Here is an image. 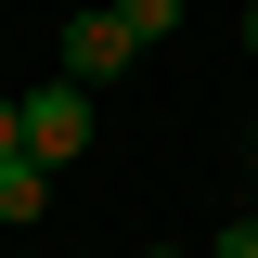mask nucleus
Instances as JSON below:
<instances>
[{
	"label": "nucleus",
	"instance_id": "nucleus-1",
	"mask_svg": "<svg viewBox=\"0 0 258 258\" xmlns=\"http://www.w3.org/2000/svg\"><path fill=\"white\" fill-rule=\"evenodd\" d=\"M78 142H91V91H78V78H39L26 91V155L39 168H78Z\"/></svg>",
	"mask_w": 258,
	"mask_h": 258
},
{
	"label": "nucleus",
	"instance_id": "nucleus-2",
	"mask_svg": "<svg viewBox=\"0 0 258 258\" xmlns=\"http://www.w3.org/2000/svg\"><path fill=\"white\" fill-rule=\"evenodd\" d=\"M129 64H142V39H129V13H116V0L64 26V78H78V91H103V78H129Z\"/></svg>",
	"mask_w": 258,
	"mask_h": 258
},
{
	"label": "nucleus",
	"instance_id": "nucleus-3",
	"mask_svg": "<svg viewBox=\"0 0 258 258\" xmlns=\"http://www.w3.org/2000/svg\"><path fill=\"white\" fill-rule=\"evenodd\" d=\"M39 207H52V168H39V155H0V232L39 220Z\"/></svg>",
	"mask_w": 258,
	"mask_h": 258
},
{
	"label": "nucleus",
	"instance_id": "nucleus-4",
	"mask_svg": "<svg viewBox=\"0 0 258 258\" xmlns=\"http://www.w3.org/2000/svg\"><path fill=\"white\" fill-rule=\"evenodd\" d=\"M116 13H129V39H142V52H155V39L181 26V0H116Z\"/></svg>",
	"mask_w": 258,
	"mask_h": 258
},
{
	"label": "nucleus",
	"instance_id": "nucleus-5",
	"mask_svg": "<svg viewBox=\"0 0 258 258\" xmlns=\"http://www.w3.org/2000/svg\"><path fill=\"white\" fill-rule=\"evenodd\" d=\"M0 155H26V103H13V91H0Z\"/></svg>",
	"mask_w": 258,
	"mask_h": 258
},
{
	"label": "nucleus",
	"instance_id": "nucleus-6",
	"mask_svg": "<svg viewBox=\"0 0 258 258\" xmlns=\"http://www.w3.org/2000/svg\"><path fill=\"white\" fill-rule=\"evenodd\" d=\"M220 258H258V220H232V232H220Z\"/></svg>",
	"mask_w": 258,
	"mask_h": 258
},
{
	"label": "nucleus",
	"instance_id": "nucleus-7",
	"mask_svg": "<svg viewBox=\"0 0 258 258\" xmlns=\"http://www.w3.org/2000/svg\"><path fill=\"white\" fill-rule=\"evenodd\" d=\"M245 52H258V13H245Z\"/></svg>",
	"mask_w": 258,
	"mask_h": 258
},
{
	"label": "nucleus",
	"instance_id": "nucleus-8",
	"mask_svg": "<svg viewBox=\"0 0 258 258\" xmlns=\"http://www.w3.org/2000/svg\"><path fill=\"white\" fill-rule=\"evenodd\" d=\"M155 258H168V245H155Z\"/></svg>",
	"mask_w": 258,
	"mask_h": 258
}]
</instances>
